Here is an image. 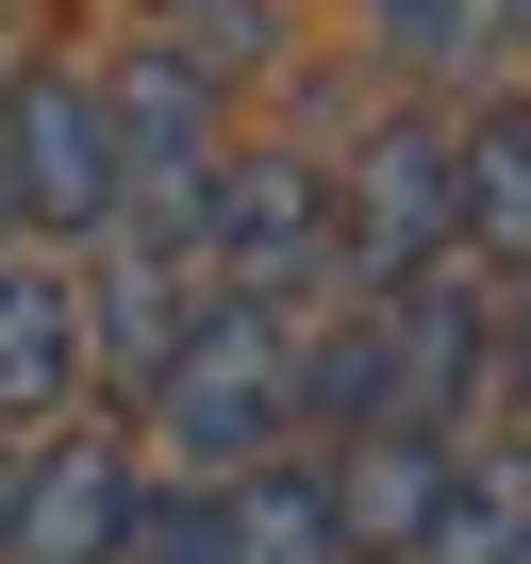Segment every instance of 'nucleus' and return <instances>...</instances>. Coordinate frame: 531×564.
<instances>
[{"label": "nucleus", "mask_w": 531, "mask_h": 564, "mask_svg": "<svg viewBox=\"0 0 531 564\" xmlns=\"http://www.w3.org/2000/svg\"><path fill=\"white\" fill-rule=\"evenodd\" d=\"M150 432L183 448V481H249V465H283V432H300V333L249 316V300H199V333H183L166 382H150Z\"/></svg>", "instance_id": "nucleus-1"}, {"label": "nucleus", "mask_w": 531, "mask_h": 564, "mask_svg": "<svg viewBox=\"0 0 531 564\" xmlns=\"http://www.w3.org/2000/svg\"><path fill=\"white\" fill-rule=\"evenodd\" d=\"M100 150H117V249L133 265H183L199 249V199H216V84H183L166 51H117L100 67Z\"/></svg>", "instance_id": "nucleus-2"}, {"label": "nucleus", "mask_w": 531, "mask_h": 564, "mask_svg": "<svg viewBox=\"0 0 531 564\" xmlns=\"http://www.w3.org/2000/svg\"><path fill=\"white\" fill-rule=\"evenodd\" d=\"M199 300H249V316H283V300H349L333 282V199L300 150H216V199H199V249H183Z\"/></svg>", "instance_id": "nucleus-3"}, {"label": "nucleus", "mask_w": 531, "mask_h": 564, "mask_svg": "<svg viewBox=\"0 0 531 564\" xmlns=\"http://www.w3.org/2000/svg\"><path fill=\"white\" fill-rule=\"evenodd\" d=\"M316 199H333V282L349 300H399V282H432V249H448V133L382 117L349 166H316Z\"/></svg>", "instance_id": "nucleus-4"}, {"label": "nucleus", "mask_w": 531, "mask_h": 564, "mask_svg": "<svg viewBox=\"0 0 531 564\" xmlns=\"http://www.w3.org/2000/svg\"><path fill=\"white\" fill-rule=\"evenodd\" d=\"M0 216H34V232H100L117 216V150H100V84L84 67L0 84Z\"/></svg>", "instance_id": "nucleus-5"}, {"label": "nucleus", "mask_w": 531, "mask_h": 564, "mask_svg": "<svg viewBox=\"0 0 531 564\" xmlns=\"http://www.w3.org/2000/svg\"><path fill=\"white\" fill-rule=\"evenodd\" d=\"M133 547V448L117 432H67L51 465H18V531L0 564H117Z\"/></svg>", "instance_id": "nucleus-6"}, {"label": "nucleus", "mask_w": 531, "mask_h": 564, "mask_svg": "<svg viewBox=\"0 0 531 564\" xmlns=\"http://www.w3.org/2000/svg\"><path fill=\"white\" fill-rule=\"evenodd\" d=\"M432 481H448L432 432H349V465L316 481V498H333V547H349V564H415V547H432Z\"/></svg>", "instance_id": "nucleus-7"}, {"label": "nucleus", "mask_w": 531, "mask_h": 564, "mask_svg": "<svg viewBox=\"0 0 531 564\" xmlns=\"http://www.w3.org/2000/svg\"><path fill=\"white\" fill-rule=\"evenodd\" d=\"M415 564H531V432L448 448V481H432V547H415Z\"/></svg>", "instance_id": "nucleus-8"}, {"label": "nucleus", "mask_w": 531, "mask_h": 564, "mask_svg": "<svg viewBox=\"0 0 531 564\" xmlns=\"http://www.w3.org/2000/svg\"><path fill=\"white\" fill-rule=\"evenodd\" d=\"M67 382H84V300L34 249H0V415H51Z\"/></svg>", "instance_id": "nucleus-9"}, {"label": "nucleus", "mask_w": 531, "mask_h": 564, "mask_svg": "<svg viewBox=\"0 0 531 564\" xmlns=\"http://www.w3.org/2000/svg\"><path fill=\"white\" fill-rule=\"evenodd\" d=\"M448 249H531V117L481 100L448 133Z\"/></svg>", "instance_id": "nucleus-10"}, {"label": "nucleus", "mask_w": 531, "mask_h": 564, "mask_svg": "<svg viewBox=\"0 0 531 564\" xmlns=\"http://www.w3.org/2000/svg\"><path fill=\"white\" fill-rule=\"evenodd\" d=\"M216 564H349L316 465H249V481H216Z\"/></svg>", "instance_id": "nucleus-11"}, {"label": "nucleus", "mask_w": 531, "mask_h": 564, "mask_svg": "<svg viewBox=\"0 0 531 564\" xmlns=\"http://www.w3.org/2000/svg\"><path fill=\"white\" fill-rule=\"evenodd\" d=\"M183 333H199L183 265H133V249H117V265H100V300H84V349H100L117 382H166V349H183Z\"/></svg>", "instance_id": "nucleus-12"}, {"label": "nucleus", "mask_w": 531, "mask_h": 564, "mask_svg": "<svg viewBox=\"0 0 531 564\" xmlns=\"http://www.w3.org/2000/svg\"><path fill=\"white\" fill-rule=\"evenodd\" d=\"M366 34H382V67L448 84V67H481V51H498V0H366Z\"/></svg>", "instance_id": "nucleus-13"}, {"label": "nucleus", "mask_w": 531, "mask_h": 564, "mask_svg": "<svg viewBox=\"0 0 531 564\" xmlns=\"http://www.w3.org/2000/svg\"><path fill=\"white\" fill-rule=\"evenodd\" d=\"M150 51L183 84H249L266 67V0H150Z\"/></svg>", "instance_id": "nucleus-14"}, {"label": "nucleus", "mask_w": 531, "mask_h": 564, "mask_svg": "<svg viewBox=\"0 0 531 564\" xmlns=\"http://www.w3.org/2000/svg\"><path fill=\"white\" fill-rule=\"evenodd\" d=\"M117 564H216V481H183V498H133V547Z\"/></svg>", "instance_id": "nucleus-15"}, {"label": "nucleus", "mask_w": 531, "mask_h": 564, "mask_svg": "<svg viewBox=\"0 0 531 564\" xmlns=\"http://www.w3.org/2000/svg\"><path fill=\"white\" fill-rule=\"evenodd\" d=\"M514 415H531V300H514Z\"/></svg>", "instance_id": "nucleus-16"}, {"label": "nucleus", "mask_w": 531, "mask_h": 564, "mask_svg": "<svg viewBox=\"0 0 531 564\" xmlns=\"http://www.w3.org/2000/svg\"><path fill=\"white\" fill-rule=\"evenodd\" d=\"M0 531H18V448H0Z\"/></svg>", "instance_id": "nucleus-17"}, {"label": "nucleus", "mask_w": 531, "mask_h": 564, "mask_svg": "<svg viewBox=\"0 0 531 564\" xmlns=\"http://www.w3.org/2000/svg\"><path fill=\"white\" fill-rule=\"evenodd\" d=\"M0 249H18V216H0Z\"/></svg>", "instance_id": "nucleus-18"}, {"label": "nucleus", "mask_w": 531, "mask_h": 564, "mask_svg": "<svg viewBox=\"0 0 531 564\" xmlns=\"http://www.w3.org/2000/svg\"><path fill=\"white\" fill-rule=\"evenodd\" d=\"M0 84H18V67H0Z\"/></svg>", "instance_id": "nucleus-19"}]
</instances>
